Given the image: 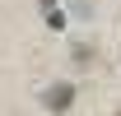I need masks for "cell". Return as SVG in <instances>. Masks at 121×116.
<instances>
[]
</instances>
